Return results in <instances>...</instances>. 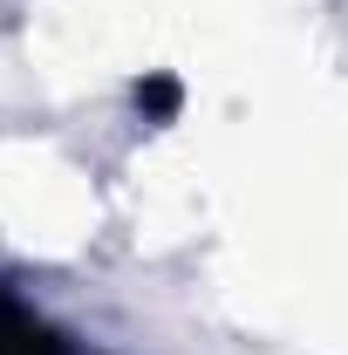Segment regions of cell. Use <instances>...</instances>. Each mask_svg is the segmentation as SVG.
Wrapping results in <instances>:
<instances>
[{
	"instance_id": "cell-1",
	"label": "cell",
	"mask_w": 348,
	"mask_h": 355,
	"mask_svg": "<svg viewBox=\"0 0 348 355\" xmlns=\"http://www.w3.org/2000/svg\"><path fill=\"white\" fill-rule=\"evenodd\" d=\"M137 110H150V116H171V110H177V83H171V76H150V83H137Z\"/></svg>"
}]
</instances>
